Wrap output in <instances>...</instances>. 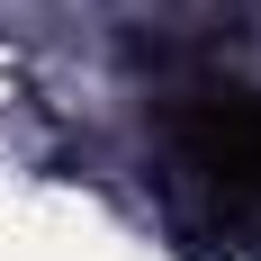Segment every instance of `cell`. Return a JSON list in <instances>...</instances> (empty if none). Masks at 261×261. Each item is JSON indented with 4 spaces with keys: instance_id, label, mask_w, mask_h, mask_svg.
<instances>
[{
    "instance_id": "cell-1",
    "label": "cell",
    "mask_w": 261,
    "mask_h": 261,
    "mask_svg": "<svg viewBox=\"0 0 261 261\" xmlns=\"http://www.w3.org/2000/svg\"><path fill=\"white\" fill-rule=\"evenodd\" d=\"M153 144L198 234L261 252V81L234 63H180L153 90Z\"/></svg>"
}]
</instances>
